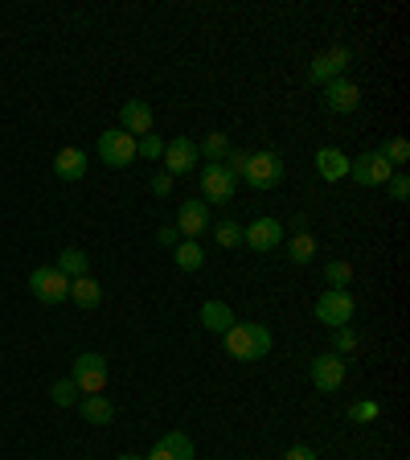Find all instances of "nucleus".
I'll return each instance as SVG.
<instances>
[{
    "label": "nucleus",
    "mask_w": 410,
    "mask_h": 460,
    "mask_svg": "<svg viewBox=\"0 0 410 460\" xmlns=\"http://www.w3.org/2000/svg\"><path fill=\"white\" fill-rule=\"evenodd\" d=\"M222 342H226L230 358H238V362H259V358L271 353V329H267V325H254V321H246V325L235 321L222 334Z\"/></svg>",
    "instance_id": "f257e3e1"
},
{
    "label": "nucleus",
    "mask_w": 410,
    "mask_h": 460,
    "mask_svg": "<svg viewBox=\"0 0 410 460\" xmlns=\"http://www.w3.org/2000/svg\"><path fill=\"white\" fill-rule=\"evenodd\" d=\"M246 186L254 189H275L279 181H284V157L279 152H271V148H263V152H246Z\"/></svg>",
    "instance_id": "f03ea898"
},
{
    "label": "nucleus",
    "mask_w": 410,
    "mask_h": 460,
    "mask_svg": "<svg viewBox=\"0 0 410 460\" xmlns=\"http://www.w3.org/2000/svg\"><path fill=\"white\" fill-rule=\"evenodd\" d=\"M70 382L79 386V395H103V386H107V358L103 353H79L74 370H70Z\"/></svg>",
    "instance_id": "7ed1b4c3"
},
{
    "label": "nucleus",
    "mask_w": 410,
    "mask_h": 460,
    "mask_svg": "<svg viewBox=\"0 0 410 460\" xmlns=\"http://www.w3.org/2000/svg\"><path fill=\"white\" fill-rule=\"evenodd\" d=\"M98 161L111 169H127L136 161V136H127L124 127H107L98 136Z\"/></svg>",
    "instance_id": "20e7f679"
},
{
    "label": "nucleus",
    "mask_w": 410,
    "mask_h": 460,
    "mask_svg": "<svg viewBox=\"0 0 410 460\" xmlns=\"http://www.w3.org/2000/svg\"><path fill=\"white\" fill-rule=\"evenodd\" d=\"M316 321L329 325V329H345L353 321V292L349 288H329V292L316 300Z\"/></svg>",
    "instance_id": "39448f33"
},
{
    "label": "nucleus",
    "mask_w": 410,
    "mask_h": 460,
    "mask_svg": "<svg viewBox=\"0 0 410 460\" xmlns=\"http://www.w3.org/2000/svg\"><path fill=\"white\" fill-rule=\"evenodd\" d=\"M394 173H398V169L386 165V161H381V152H362V157L349 161V177L357 181V186H365V189L386 186Z\"/></svg>",
    "instance_id": "423d86ee"
},
{
    "label": "nucleus",
    "mask_w": 410,
    "mask_h": 460,
    "mask_svg": "<svg viewBox=\"0 0 410 460\" xmlns=\"http://www.w3.org/2000/svg\"><path fill=\"white\" fill-rule=\"evenodd\" d=\"M30 292L38 296L41 304H62V300H70V280L58 267H38V272L30 275Z\"/></svg>",
    "instance_id": "0eeeda50"
},
{
    "label": "nucleus",
    "mask_w": 410,
    "mask_h": 460,
    "mask_svg": "<svg viewBox=\"0 0 410 460\" xmlns=\"http://www.w3.org/2000/svg\"><path fill=\"white\" fill-rule=\"evenodd\" d=\"M243 243L251 251H275L284 243V222L279 218H254L251 226H243Z\"/></svg>",
    "instance_id": "6e6552de"
},
{
    "label": "nucleus",
    "mask_w": 410,
    "mask_h": 460,
    "mask_svg": "<svg viewBox=\"0 0 410 460\" xmlns=\"http://www.w3.org/2000/svg\"><path fill=\"white\" fill-rule=\"evenodd\" d=\"M238 189V177L230 173L226 165H205L201 169V194L205 202H230Z\"/></svg>",
    "instance_id": "1a4fd4ad"
},
{
    "label": "nucleus",
    "mask_w": 410,
    "mask_h": 460,
    "mask_svg": "<svg viewBox=\"0 0 410 460\" xmlns=\"http://www.w3.org/2000/svg\"><path fill=\"white\" fill-rule=\"evenodd\" d=\"M197 157H201V152H197L193 140L176 136V140H168V144H165V157H160V161H165V173L168 177H185L189 169L197 165Z\"/></svg>",
    "instance_id": "9d476101"
},
{
    "label": "nucleus",
    "mask_w": 410,
    "mask_h": 460,
    "mask_svg": "<svg viewBox=\"0 0 410 460\" xmlns=\"http://www.w3.org/2000/svg\"><path fill=\"white\" fill-rule=\"evenodd\" d=\"M119 127H124L127 136H148L152 127H157V116H152V108H148L144 99H127L124 108H119Z\"/></svg>",
    "instance_id": "9b49d317"
},
{
    "label": "nucleus",
    "mask_w": 410,
    "mask_h": 460,
    "mask_svg": "<svg viewBox=\"0 0 410 460\" xmlns=\"http://www.w3.org/2000/svg\"><path fill=\"white\" fill-rule=\"evenodd\" d=\"M201 230H209V206L197 202V197H189V202H181V210H176V235H185L197 243Z\"/></svg>",
    "instance_id": "f8f14e48"
},
{
    "label": "nucleus",
    "mask_w": 410,
    "mask_h": 460,
    "mask_svg": "<svg viewBox=\"0 0 410 460\" xmlns=\"http://www.w3.org/2000/svg\"><path fill=\"white\" fill-rule=\"evenodd\" d=\"M324 103H329V111H337V116H349V111L362 108V91L349 79H332L329 87H324Z\"/></svg>",
    "instance_id": "ddd939ff"
},
{
    "label": "nucleus",
    "mask_w": 410,
    "mask_h": 460,
    "mask_svg": "<svg viewBox=\"0 0 410 460\" xmlns=\"http://www.w3.org/2000/svg\"><path fill=\"white\" fill-rule=\"evenodd\" d=\"M341 382H345L341 353H320L312 362V386L316 391H341Z\"/></svg>",
    "instance_id": "4468645a"
},
{
    "label": "nucleus",
    "mask_w": 410,
    "mask_h": 460,
    "mask_svg": "<svg viewBox=\"0 0 410 460\" xmlns=\"http://www.w3.org/2000/svg\"><path fill=\"white\" fill-rule=\"evenodd\" d=\"M353 62V54L345 46H337V49H329V54H320V58L312 62V70H308V79L312 82H324L329 87L332 79H341V70Z\"/></svg>",
    "instance_id": "2eb2a0df"
},
{
    "label": "nucleus",
    "mask_w": 410,
    "mask_h": 460,
    "mask_svg": "<svg viewBox=\"0 0 410 460\" xmlns=\"http://www.w3.org/2000/svg\"><path fill=\"white\" fill-rule=\"evenodd\" d=\"M144 460H193V440H189L185 431H168V436H160L157 448L148 452Z\"/></svg>",
    "instance_id": "dca6fc26"
},
{
    "label": "nucleus",
    "mask_w": 410,
    "mask_h": 460,
    "mask_svg": "<svg viewBox=\"0 0 410 460\" xmlns=\"http://www.w3.org/2000/svg\"><path fill=\"white\" fill-rule=\"evenodd\" d=\"M87 152L82 148H62L58 157H54V173H58V181H82L87 177Z\"/></svg>",
    "instance_id": "f3484780"
},
{
    "label": "nucleus",
    "mask_w": 410,
    "mask_h": 460,
    "mask_svg": "<svg viewBox=\"0 0 410 460\" xmlns=\"http://www.w3.org/2000/svg\"><path fill=\"white\" fill-rule=\"evenodd\" d=\"M74 407H79V415L90 428H107V423L115 420V407H111V399H103V395H82Z\"/></svg>",
    "instance_id": "a211bd4d"
},
{
    "label": "nucleus",
    "mask_w": 410,
    "mask_h": 460,
    "mask_svg": "<svg viewBox=\"0 0 410 460\" xmlns=\"http://www.w3.org/2000/svg\"><path fill=\"white\" fill-rule=\"evenodd\" d=\"M316 169H320L324 181H345L349 177V157H345L341 148H320L316 152Z\"/></svg>",
    "instance_id": "6ab92c4d"
},
{
    "label": "nucleus",
    "mask_w": 410,
    "mask_h": 460,
    "mask_svg": "<svg viewBox=\"0 0 410 460\" xmlns=\"http://www.w3.org/2000/svg\"><path fill=\"white\" fill-rule=\"evenodd\" d=\"M201 325L209 329V334L222 337L226 329L235 325V313H230V304H222V300H205V304H201Z\"/></svg>",
    "instance_id": "aec40b11"
},
{
    "label": "nucleus",
    "mask_w": 410,
    "mask_h": 460,
    "mask_svg": "<svg viewBox=\"0 0 410 460\" xmlns=\"http://www.w3.org/2000/svg\"><path fill=\"white\" fill-rule=\"evenodd\" d=\"M70 300L79 304V308H98L103 292H98V284L90 275H79V280H70Z\"/></svg>",
    "instance_id": "412c9836"
},
{
    "label": "nucleus",
    "mask_w": 410,
    "mask_h": 460,
    "mask_svg": "<svg viewBox=\"0 0 410 460\" xmlns=\"http://www.w3.org/2000/svg\"><path fill=\"white\" fill-rule=\"evenodd\" d=\"M87 264H90L87 251H79V247H66V251L58 255V272L66 275V280H70V275H74V280H79V275H87Z\"/></svg>",
    "instance_id": "4be33fe9"
},
{
    "label": "nucleus",
    "mask_w": 410,
    "mask_h": 460,
    "mask_svg": "<svg viewBox=\"0 0 410 460\" xmlns=\"http://www.w3.org/2000/svg\"><path fill=\"white\" fill-rule=\"evenodd\" d=\"M378 152H381V161H386L390 169H398V165H406V161H410V140L406 136H390L386 144L378 148Z\"/></svg>",
    "instance_id": "5701e85b"
},
{
    "label": "nucleus",
    "mask_w": 410,
    "mask_h": 460,
    "mask_svg": "<svg viewBox=\"0 0 410 460\" xmlns=\"http://www.w3.org/2000/svg\"><path fill=\"white\" fill-rule=\"evenodd\" d=\"M201 264H205V255H201V247H197L193 239L176 243V267H181V272H201Z\"/></svg>",
    "instance_id": "b1692460"
},
{
    "label": "nucleus",
    "mask_w": 410,
    "mask_h": 460,
    "mask_svg": "<svg viewBox=\"0 0 410 460\" xmlns=\"http://www.w3.org/2000/svg\"><path fill=\"white\" fill-rule=\"evenodd\" d=\"M197 152H205V161H209V165H222L226 152H230V136H226V132H209V136H205V144L197 148Z\"/></svg>",
    "instance_id": "393cba45"
},
{
    "label": "nucleus",
    "mask_w": 410,
    "mask_h": 460,
    "mask_svg": "<svg viewBox=\"0 0 410 460\" xmlns=\"http://www.w3.org/2000/svg\"><path fill=\"white\" fill-rule=\"evenodd\" d=\"M312 255H316V239L308 235V230H300V235L287 243V259H292V264H312Z\"/></svg>",
    "instance_id": "a878e982"
},
{
    "label": "nucleus",
    "mask_w": 410,
    "mask_h": 460,
    "mask_svg": "<svg viewBox=\"0 0 410 460\" xmlns=\"http://www.w3.org/2000/svg\"><path fill=\"white\" fill-rule=\"evenodd\" d=\"M214 243L226 247V251H230V247H238V243H243V226L230 222V218H222V222L214 226Z\"/></svg>",
    "instance_id": "bb28decb"
},
{
    "label": "nucleus",
    "mask_w": 410,
    "mask_h": 460,
    "mask_svg": "<svg viewBox=\"0 0 410 460\" xmlns=\"http://www.w3.org/2000/svg\"><path fill=\"white\" fill-rule=\"evenodd\" d=\"M324 275H329V288H349L353 284V264L349 259H332V264L324 267Z\"/></svg>",
    "instance_id": "cd10ccee"
},
{
    "label": "nucleus",
    "mask_w": 410,
    "mask_h": 460,
    "mask_svg": "<svg viewBox=\"0 0 410 460\" xmlns=\"http://www.w3.org/2000/svg\"><path fill=\"white\" fill-rule=\"evenodd\" d=\"M136 157H144V161H160V157H165V140H160L157 132L140 136V140H136Z\"/></svg>",
    "instance_id": "c85d7f7f"
},
{
    "label": "nucleus",
    "mask_w": 410,
    "mask_h": 460,
    "mask_svg": "<svg viewBox=\"0 0 410 460\" xmlns=\"http://www.w3.org/2000/svg\"><path fill=\"white\" fill-rule=\"evenodd\" d=\"M49 395H54V403H58V407H74V403L82 399V395H79V386H74V382H70V378H58V382H54V391H49Z\"/></svg>",
    "instance_id": "c756f323"
},
{
    "label": "nucleus",
    "mask_w": 410,
    "mask_h": 460,
    "mask_svg": "<svg viewBox=\"0 0 410 460\" xmlns=\"http://www.w3.org/2000/svg\"><path fill=\"white\" fill-rule=\"evenodd\" d=\"M378 412H381V407L373 399H362V403H353V407H349V420L353 423H373V420H378Z\"/></svg>",
    "instance_id": "7c9ffc66"
},
{
    "label": "nucleus",
    "mask_w": 410,
    "mask_h": 460,
    "mask_svg": "<svg viewBox=\"0 0 410 460\" xmlns=\"http://www.w3.org/2000/svg\"><path fill=\"white\" fill-rule=\"evenodd\" d=\"M332 345H337L332 353H353L357 350V334L353 329H332Z\"/></svg>",
    "instance_id": "2f4dec72"
},
{
    "label": "nucleus",
    "mask_w": 410,
    "mask_h": 460,
    "mask_svg": "<svg viewBox=\"0 0 410 460\" xmlns=\"http://www.w3.org/2000/svg\"><path fill=\"white\" fill-rule=\"evenodd\" d=\"M386 186H390V197H394V202H406V197H410V177H406V173H394Z\"/></svg>",
    "instance_id": "473e14b6"
},
{
    "label": "nucleus",
    "mask_w": 410,
    "mask_h": 460,
    "mask_svg": "<svg viewBox=\"0 0 410 460\" xmlns=\"http://www.w3.org/2000/svg\"><path fill=\"white\" fill-rule=\"evenodd\" d=\"M284 460H320V452L308 448V444H292V448L284 452Z\"/></svg>",
    "instance_id": "72a5a7b5"
},
{
    "label": "nucleus",
    "mask_w": 410,
    "mask_h": 460,
    "mask_svg": "<svg viewBox=\"0 0 410 460\" xmlns=\"http://www.w3.org/2000/svg\"><path fill=\"white\" fill-rule=\"evenodd\" d=\"M168 189H173V177H168V173H165V169H160V173H157V177H152V194H157V197H165V194H168Z\"/></svg>",
    "instance_id": "f704fd0d"
},
{
    "label": "nucleus",
    "mask_w": 410,
    "mask_h": 460,
    "mask_svg": "<svg viewBox=\"0 0 410 460\" xmlns=\"http://www.w3.org/2000/svg\"><path fill=\"white\" fill-rule=\"evenodd\" d=\"M176 239H181V235H176V226H160V230H157V243L160 247H176Z\"/></svg>",
    "instance_id": "c9c22d12"
},
{
    "label": "nucleus",
    "mask_w": 410,
    "mask_h": 460,
    "mask_svg": "<svg viewBox=\"0 0 410 460\" xmlns=\"http://www.w3.org/2000/svg\"><path fill=\"white\" fill-rule=\"evenodd\" d=\"M115 460H144V456H136V452H124V456H115Z\"/></svg>",
    "instance_id": "e433bc0d"
}]
</instances>
